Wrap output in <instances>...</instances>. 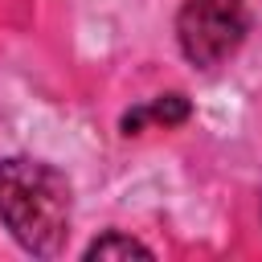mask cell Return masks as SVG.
Masks as SVG:
<instances>
[{
	"label": "cell",
	"instance_id": "cell-2",
	"mask_svg": "<svg viewBox=\"0 0 262 262\" xmlns=\"http://www.w3.org/2000/svg\"><path fill=\"white\" fill-rule=\"evenodd\" d=\"M246 29H250L246 0H184V8L176 16L180 49L201 70L221 66L246 41Z\"/></svg>",
	"mask_w": 262,
	"mask_h": 262
},
{
	"label": "cell",
	"instance_id": "cell-1",
	"mask_svg": "<svg viewBox=\"0 0 262 262\" xmlns=\"http://www.w3.org/2000/svg\"><path fill=\"white\" fill-rule=\"evenodd\" d=\"M70 180L41 160L12 156L0 164V221L37 258L61 254L70 237Z\"/></svg>",
	"mask_w": 262,
	"mask_h": 262
},
{
	"label": "cell",
	"instance_id": "cell-3",
	"mask_svg": "<svg viewBox=\"0 0 262 262\" xmlns=\"http://www.w3.org/2000/svg\"><path fill=\"white\" fill-rule=\"evenodd\" d=\"M143 119H156V123H184L188 119V102H184V94H164L160 102H151V106H143V111H135V115H127L123 119V127H127V135L143 123Z\"/></svg>",
	"mask_w": 262,
	"mask_h": 262
},
{
	"label": "cell",
	"instance_id": "cell-4",
	"mask_svg": "<svg viewBox=\"0 0 262 262\" xmlns=\"http://www.w3.org/2000/svg\"><path fill=\"white\" fill-rule=\"evenodd\" d=\"M86 258L90 262H106V258H151V250L143 242L127 237V233H106V237H98V242L86 246Z\"/></svg>",
	"mask_w": 262,
	"mask_h": 262
}]
</instances>
